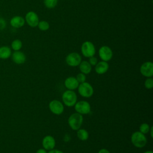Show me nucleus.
<instances>
[{"mask_svg": "<svg viewBox=\"0 0 153 153\" xmlns=\"http://www.w3.org/2000/svg\"><path fill=\"white\" fill-rule=\"evenodd\" d=\"M83 121V117L81 114L76 112L72 114L68 118V124L70 127L74 130H78L81 126Z\"/></svg>", "mask_w": 153, "mask_h": 153, "instance_id": "f257e3e1", "label": "nucleus"}, {"mask_svg": "<svg viewBox=\"0 0 153 153\" xmlns=\"http://www.w3.org/2000/svg\"><path fill=\"white\" fill-rule=\"evenodd\" d=\"M131 141L134 146L143 148L146 144L147 139L144 134L140 131H135L131 136Z\"/></svg>", "mask_w": 153, "mask_h": 153, "instance_id": "f03ea898", "label": "nucleus"}, {"mask_svg": "<svg viewBox=\"0 0 153 153\" xmlns=\"http://www.w3.org/2000/svg\"><path fill=\"white\" fill-rule=\"evenodd\" d=\"M62 100L66 106H73L76 103V94L73 90H66L62 94Z\"/></svg>", "mask_w": 153, "mask_h": 153, "instance_id": "7ed1b4c3", "label": "nucleus"}, {"mask_svg": "<svg viewBox=\"0 0 153 153\" xmlns=\"http://www.w3.org/2000/svg\"><path fill=\"white\" fill-rule=\"evenodd\" d=\"M82 54L85 57H90L93 56L96 53V48L93 42L86 41L82 43L81 47Z\"/></svg>", "mask_w": 153, "mask_h": 153, "instance_id": "20e7f679", "label": "nucleus"}, {"mask_svg": "<svg viewBox=\"0 0 153 153\" xmlns=\"http://www.w3.org/2000/svg\"><path fill=\"white\" fill-rule=\"evenodd\" d=\"M78 90L79 94L84 97H91L94 92L93 87L87 82L81 83L78 87Z\"/></svg>", "mask_w": 153, "mask_h": 153, "instance_id": "39448f33", "label": "nucleus"}, {"mask_svg": "<svg viewBox=\"0 0 153 153\" xmlns=\"http://www.w3.org/2000/svg\"><path fill=\"white\" fill-rule=\"evenodd\" d=\"M81 56L78 53L73 52L69 53L66 57V63L72 67L79 66L81 62Z\"/></svg>", "mask_w": 153, "mask_h": 153, "instance_id": "423d86ee", "label": "nucleus"}, {"mask_svg": "<svg viewBox=\"0 0 153 153\" xmlns=\"http://www.w3.org/2000/svg\"><path fill=\"white\" fill-rule=\"evenodd\" d=\"M99 56L103 61L108 62L112 59L113 56V52L109 47L103 45L99 50Z\"/></svg>", "mask_w": 153, "mask_h": 153, "instance_id": "0eeeda50", "label": "nucleus"}, {"mask_svg": "<svg viewBox=\"0 0 153 153\" xmlns=\"http://www.w3.org/2000/svg\"><path fill=\"white\" fill-rule=\"evenodd\" d=\"M75 111L80 114H87L90 112L91 107L88 102L81 100L75 104Z\"/></svg>", "mask_w": 153, "mask_h": 153, "instance_id": "6e6552de", "label": "nucleus"}, {"mask_svg": "<svg viewBox=\"0 0 153 153\" xmlns=\"http://www.w3.org/2000/svg\"><path fill=\"white\" fill-rule=\"evenodd\" d=\"M29 26L32 27H36L39 22L38 14L32 11L27 13L25 19Z\"/></svg>", "mask_w": 153, "mask_h": 153, "instance_id": "1a4fd4ad", "label": "nucleus"}, {"mask_svg": "<svg viewBox=\"0 0 153 153\" xmlns=\"http://www.w3.org/2000/svg\"><path fill=\"white\" fill-rule=\"evenodd\" d=\"M49 108L52 113L56 115H60L64 111L62 103L57 100H53L49 103Z\"/></svg>", "mask_w": 153, "mask_h": 153, "instance_id": "9d476101", "label": "nucleus"}, {"mask_svg": "<svg viewBox=\"0 0 153 153\" xmlns=\"http://www.w3.org/2000/svg\"><path fill=\"white\" fill-rule=\"evenodd\" d=\"M141 74L146 77H152L153 75V63L151 62L143 63L140 68Z\"/></svg>", "mask_w": 153, "mask_h": 153, "instance_id": "9b49d317", "label": "nucleus"}, {"mask_svg": "<svg viewBox=\"0 0 153 153\" xmlns=\"http://www.w3.org/2000/svg\"><path fill=\"white\" fill-rule=\"evenodd\" d=\"M42 146L45 150H51L53 149L56 145V142L54 138L50 135L45 136L42 142Z\"/></svg>", "mask_w": 153, "mask_h": 153, "instance_id": "f8f14e48", "label": "nucleus"}, {"mask_svg": "<svg viewBox=\"0 0 153 153\" xmlns=\"http://www.w3.org/2000/svg\"><path fill=\"white\" fill-rule=\"evenodd\" d=\"M26 59V55L20 51H15L12 54V60L16 64H23L25 62Z\"/></svg>", "mask_w": 153, "mask_h": 153, "instance_id": "ddd939ff", "label": "nucleus"}, {"mask_svg": "<svg viewBox=\"0 0 153 153\" xmlns=\"http://www.w3.org/2000/svg\"><path fill=\"white\" fill-rule=\"evenodd\" d=\"M65 87L70 90H74L78 88L79 85V82L76 80V78L73 76H70L67 78L65 81Z\"/></svg>", "mask_w": 153, "mask_h": 153, "instance_id": "4468645a", "label": "nucleus"}, {"mask_svg": "<svg viewBox=\"0 0 153 153\" xmlns=\"http://www.w3.org/2000/svg\"><path fill=\"white\" fill-rule=\"evenodd\" d=\"M95 71L98 74H103L107 72L109 69V65L107 62L100 61L95 65Z\"/></svg>", "mask_w": 153, "mask_h": 153, "instance_id": "2eb2a0df", "label": "nucleus"}, {"mask_svg": "<svg viewBox=\"0 0 153 153\" xmlns=\"http://www.w3.org/2000/svg\"><path fill=\"white\" fill-rule=\"evenodd\" d=\"M25 23V20L23 17L19 16L13 17L10 20V25L15 28H20L22 27Z\"/></svg>", "mask_w": 153, "mask_h": 153, "instance_id": "dca6fc26", "label": "nucleus"}, {"mask_svg": "<svg viewBox=\"0 0 153 153\" xmlns=\"http://www.w3.org/2000/svg\"><path fill=\"white\" fill-rule=\"evenodd\" d=\"M79 67L80 71L84 74H88L91 71V66L87 61H81Z\"/></svg>", "mask_w": 153, "mask_h": 153, "instance_id": "f3484780", "label": "nucleus"}, {"mask_svg": "<svg viewBox=\"0 0 153 153\" xmlns=\"http://www.w3.org/2000/svg\"><path fill=\"white\" fill-rule=\"evenodd\" d=\"M11 55V50L9 47L2 46L0 47V59H6Z\"/></svg>", "mask_w": 153, "mask_h": 153, "instance_id": "a211bd4d", "label": "nucleus"}, {"mask_svg": "<svg viewBox=\"0 0 153 153\" xmlns=\"http://www.w3.org/2000/svg\"><path fill=\"white\" fill-rule=\"evenodd\" d=\"M76 134L78 139L82 141L86 140L88 138V133L85 129H78Z\"/></svg>", "mask_w": 153, "mask_h": 153, "instance_id": "6ab92c4d", "label": "nucleus"}, {"mask_svg": "<svg viewBox=\"0 0 153 153\" xmlns=\"http://www.w3.org/2000/svg\"><path fill=\"white\" fill-rule=\"evenodd\" d=\"M37 26L38 27V28L40 30L46 31L49 29L50 24L48 22H47L45 20H41V21L39 22Z\"/></svg>", "mask_w": 153, "mask_h": 153, "instance_id": "aec40b11", "label": "nucleus"}, {"mask_svg": "<svg viewBox=\"0 0 153 153\" xmlns=\"http://www.w3.org/2000/svg\"><path fill=\"white\" fill-rule=\"evenodd\" d=\"M22 47V42L20 39H15L11 43V48L14 51H19Z\"/></svg>", "mask_w": 153, "mask_h": 153, "instance_id": "412c9836", "label": "nucleus"}, {"mask_svg": "<svg viewBox=\"0 0 153 153\" xmlns=\"http://www.w3.org/2000/svg\"><path fill=\"white\" fill-rule=\"evenodd\" d=\"M44 3L47 8H53L56 6L57 0H44Z\"/></svg>", "mask_w": 153, "mask_h": 153, "instance_id": "4be33fe9", "label": "nucleus"}, {"mask_svg": "<svg viewBox=\"0 0 153 153\" xmlns=\"http://www.w3.org/2000/svg\"><path fill=\"white\" fill-rule=\"evenodd\" d=\"M149 130H150L149 126L146 123H143L140 126L139 131L140 132H141L144 134L148 133L149 131Z\"/></svg>", "mask_w": 153, "mask_h": 153, "instance_id": "5701e85b", "label": "nucleus"}, {"mask_svg": "<svg viewBox=\"0 0 153 153\" xmlns=\"http://www.w3.org/2000/svg\"><path fill=\"white\" fill-rule=\"evenodd\" d=\"M145 86L148 89H151L153 87V79L151 77H149L145 80Z\"/></svg>", "mask_w": 153, "mask_h": 153, "instance_id": "b1692460", "label": "nucleus"}, {"mask_svg": "<svg viewBox=\"0 0 153 153\" xmlns=\"http://www.w3.org/2000/svg\"><path fill=\"white\" fill-rule=\"evenodd\" d=\"M76 80L78 81V82H79V84L80 83H82L84 82H85V79H86V76L85 75V74H82V73H79L76 75Z\"/></svg>", "mask_w": 153, "mask_h": 153, "instance_id": "393cba45", "label": "nucleus"}, {"mask_svg": "<svg viewBox=\"0 0 153 153\" xmlns=\"http://www.w3.org/2000/svg\"><path fill=\"white\" fill-rule=\"evenodd\" d=\"M88 63L91 65V66H95L97 63V59L94 56L89 57Z\"/></svg>", "mask_w": 153, "mask_h": 153, "instance_id": "a878e982", "label": "nucleus"}, {"mask_svg": "<svg viewBox=\"0 0 153 153\" xmlns=\"http://www.w3.org/2000/svg\"><path fill=\"white\" fill-rule=\"evenodd\" d=\"M6 27V22L5 20L0 17V30H4Z\"/></svg>", "mask_w": 153, "mask_h": 153, "instance_id": "bb28decb", "label": "nucleus"}, {"mask_svg": "<svg viewBox=\"0 0 153 153\" xmlns=\"http://www.w3.org/2000/svg\"><path fill=\"white\" fill-rule=\"evenodd\" d=\"M48 153H63L62 151L58 150V149H51L50 150V151Z\"/></svg>", "mask_w": 153, "mask_h": 153, "instance_id": "cd10ccee", "label": "nucleus"}, {"mask_svg": "<svg viewBox=\"0 0 153 153\" xmlns=\"http://www.w3.org/2000/svg\"><path fill=\"white\" fill-rule=\"evenodd\" d=\"M98 153H110V152L106 149H101L99 151Z\"/></svg>", "mask_w": 153, "mask_h": 153, "instance_id": "c85d7f7f", "label": "nucleus"}, {"mask_svg": "<svg viewBox=\"0 0 153 153\" xmlns=\"http://www.w3.org/2000/svg\"><path fill=\"white\" fill-rule=\"evenodd\" d=\"M36 153H47V152L45 149H39L37 150Z\"/></svg>", "mask_w": 153, "mask_h": 153, "instance_id": "c756f323", "label": "nucleus"}, {"mask_svg": "<svg viewBox=\"0 0 153 153\" xmlns=\"http://www.w3.org/2000/svg\"><path fill=\"white\" fill-rule=\"evenodd\" d=\"M149 130H150V132H151V137H153V136H152V131H153V127H151V129H150Z\"/></svg>", "mask_w": 153, "mask_h": 153, "instance_id": "7c9ffc66", "label": "nucleus"}, {"mask_svg": "<svg viewBox=\"0 0 153 153\" xmlns=\"http://www.w3.org/2000/svg\"><path fill=\"white\" fill-rule=\"evenodd\" d=\"M144 153H153V152H152V151H148L145 152Z\"/></svg>", "mask_w": 153, "mask_h": 153, "instance_id": "2f4dec72", "label": "nucleus"}]
</instances>
